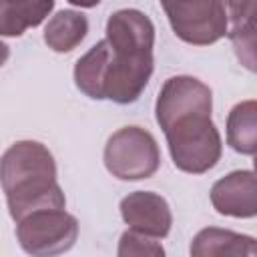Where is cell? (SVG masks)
Masks as SVG:
<instances>
[{"label":"cell","instance_id":"cell-8","mask_svg":"<svg viewBox=\"0 0 257 257\" xmlns=\"http://www.w3.org/2000/svg\"><path fill=\"white\" fill-rule=\"evenodd\" d=\"M211 205L217 213L251 219L257 215V181L251 169L233 171L211 187Z\"/></svg>","mask_w":257,"mask_h":257},{"label":"cell","instance_id":"cell-13","mask_svg":"<svg viewBox=\"0 0 257 257\" xmlns=\"http://www.w3.org/2000/svg\"><path fill=\"white\" fill-rule=\"evenodd\" d=\"M227 145L253 157L257 151V102L253 98L237 102L227 114Z\"/></svg>","mask_w":257,"mask_h":257},{"label":"cell","instance_id":"cell-7","mask_svg":"<svg viewBox=\"0 0 257 257\" xmlns=\"http://www.w3.org/2000/svg\"><path fill=\"white\" fill-rule=\"evenodd\" d=\"M120 217L139 233L163 239L173 225V213L165 197L153 191H135L120 201Z\"/></svg>","mask_w":257,"mask_h":257},{"label":"cell","instance_id":"cell-10","mask_svg":"<svg viewBox=\"0 0 257 257\" xmlns=\"http://www.w3.org/2000/svg\"><path fill=\"white\" fill-rule=\"evenodd\" d=\"M191 255L195 257H255L257 243L251 235H241L229 229L207 227L191 241Z\"/></svg>","mask_w":257,"mask_h":257},{"label":"cell","instance_id":"cell-5","mask_svg":"<svg viewBox=\"0 0 257 257\" xmlns=\"http://www.w3.org/2000/svg\"><path fill=\"white\" fill-rule=\"evenodd\" d=\"M78 221L64 209H38L16 221V239L28 255H60L72 249Z\"/></svg>","mask_w":257,"mask_h":257},{"label":"cell","instance_id":"cell-2","mask_svg":"<svg viewBox=\"0 0 257 257\" xmlns=\"http://www.w3.org/2000/svg\"><path fill=\"white\" fill-rule=\"evenodd\" d=\"M211 114L213 92L199 78L177 74L161 86L155 116L179 171L203 175L219 163L223 141Z\"/></svg>","mask_w":257,"mask_h":257},{"label":"cell","instance_id":"cell-3","mask_svg":"<svg viewBox=\"0 0 257 257\" xmlns=\"http://www.w3.org/2000/svg\"><path fill=\"white\" fill-rule=\"evenodd\" d=\"M0 185L14 221L38 209H64L66 199L56 181V163L46 145L18 141L0 157Z\"/></svg>","mask_w":257,"mask_h":257},{"label":"cell","instance_id":"cell-6","mask_svg":"<svg viewBox=\"0 0 257 257\" xmlns=\"http://www.w3.org/2000/svg\"><path fill=\"white\" fill-rule=\"evenodd\" d=\"M177 38L193 46H209L227 36L221 0H161Z\"/></svg>","mask_w":257,"mask_h":257},{"label":"cell","instance_id":"cell-15","mask_svg":"<svg viewBox=\"0 0 257 257\" xmlns=\"http://www.w3.org/2000/svg\"><path fill=\"white\" fill-rule=\"evenodd\" d=\"M8 56H10V46H8L6 42H2V40H0V68L6 64Z\"/></svg>","mask_w":257,"mask_h":257},{"label":"cell","instance_id":"cell-14","mask_svg":"<svg viewBox=\"0 0 257 257\" xmlns=\"http://www.w3.org/2000/svg\"><path fill=\"white\" fill-rule=\"evenodd\" d=\"M116 255L118 257H143V255L161 257V255H165V249L155 237L139 233L135 229H128L120 235Z\"/></svg>","mask_w":257,"mask_h":257},{"label":"cell","instance_id":"cell-9","mask_svg":"<svg viewBox=\"0 0 257 257\" xmlns=\"http://www.w3.org/2000/svg\"><path fill=\"white\" fill-rule=\"evenodd\" d=\"M227 16V36L239 62L255 70V0H221Z\"/></svg>","mask_w":257,"mask_h":257},{"label":"cell","instance_id":"cell-12","mask_svg":"<svg viewBox=\"0 0 257 257\" xmlns=\"http://www.w3.org/2000/svg\"><path fill=\"white\" fill-rule=\"evenodd\" d=\"M88 34V18L78 10H58L44 26V42L54 52L74 50Z\"/></svg>","mask_w":257,"mask_h":257},{"label":"cell","instance_id":"cell-16","mask_svg":"<svg viewBox=\"0 0 257 257\" xmlns=\"http://www.w3.org/2000/svg\"><path fill=\"white\" fill-rule=\"evenodd\" d=\"M72 6H78V8H94L100 0H68Z\"/></svg>","mask_w":257,"mask_h":257},{"label":"cell","instance_id":"cell-1","mask_svg":"<svg viewBox=\"0 0 257 257\" xmlns=\"http://www.w3.org/2000/svg\"><path fill=\"white\" fill-rule=\"evenodd\" d=\"M104 32L76 60L74 84L94 100L131 104L139 100L155 68V24L145 12L122 8L108 16Z\"/></svg>","mask_w":257,"mask_h":257},{"label":"cell","instance_id":"cell-11","mask_svg":"<svg viewBox=\"0 0 257 257\" xmlns=\"http://www.w3.org/2000/svg\"><path fill=\"white\" fill-rule=\"evenodd\" d=\"M54 0H0V36H22L52 12Z\"/></svg>","mask_w":257,"mask_h":257},{"label":"cell","instance_id":"cell-4","mask_svg":"<svg viewBox=\"0 0 257 257\" xmlns=\"http://www.w3.org/2000/svg\"><path fill=\"white\" fill-rule=\"evenodd\" d=\"M104 167L120 181L153 177L161 167V151L155 137L143 126H122L104 145Z\"/></svg>","mask_w":257,"mask_h":257}]
</instances>
